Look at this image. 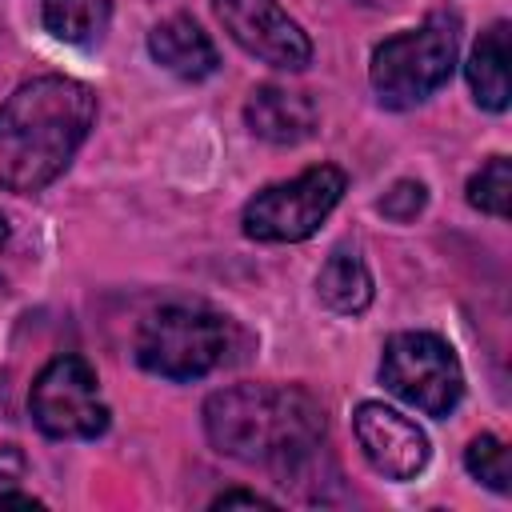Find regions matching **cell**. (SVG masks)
Here are the masks:
<instances>
[{
    "label": "cell",
    "mask_w": 512,
    "mask_h": 512,
    "mask_svg": "<svg viewBox=\"0 0 512 512\" xmlns=\"http://www.w3.org/2000/svg\"><path fill=\"white\" fill-rule=\"evenodd\" d=\"M96 92L72 76L24 80L0 104V188H48L88 140L96 124Z\"/></svg>",
    "instance_id": "6da1fadb"
},
{
    "label": "cell",
    "mask_w": 512,
    "mask_h": 512,
    "mask_svg": "<svg viewBox=\"0 0 512 512\" xmlns=\"http://www.w3.org/2000/svg\"><path fill=\"white\" fill-rule=\"evenodd\" d=\"M204 432L220 456L296 472L324 440V408L300 384H232L204 400Z\"/></svg>",
    "instance_id": "7a4b0ae2"
},
{
    "label": "cell",
    "mask_w": 512,
    "mask_h": 512,
    "mask_svg": "<svg viewBox=\"0 0 512 512\" xmlns=\"http://www.w3.org/2000/svg\"><path fill=\"white\" fill-rule=\"evenodd\" d=\"M460 48V20L452 12H432L424 24L396 32L372 48L368 80L384 108H416L436 88L452 80Z\"/></svg>",
    "instance_id": "3957f363"
},
{
    "label": "cell",
    "mask_w": 512,
    "mask_h": 512,
    "mask_svg": "<svg viewBox=\"0 0 512 512\" xmlns=\"http://www.w3.org/2000/svg\"><path fill=\"white\" fill-rule=\"evenodd\" d=\"M136 364L164 380H200L228 360L232 324L200 304H164L136 328Z\"/></svg>",
    "instance_id": "277c9868"
},
{
    "label": "cell",
    "mask_w": 512,
    "mask_h": 512,
    "mask_svg": "<svg viewBox=\"0 0 512 512\" xmlns=\"http://www.w3.org/2000/svg\"><path fill=\"white\" fill-rule=\"evenodd\" d=\"M344 184L348 180H344V172L336 164H312V168H304L292 180H280V184L260 188L244 204V212H240L244 236L248 240H260V244H296V240H308L328 220V212L340 204Z\"/></svg>",
    "instance_id": "5b68a950"
},
{
    "label": "cell",
    "mask_w": 512,
    "mask_h": 512,
    "mask_svg": "<svg viewBox=\"0 0 512 512\" xmlns=\"http://www.w3.org/2000/svg\"><path fill=\"white\" fill-rule=\"evenodd\" d=\"M380 380L424 416H448L464 396V368L436 332H396L380 356Z\"/></svg>",
    "instance_id": "8992f818"
},
{
    "label": "cell",
    "mask_w": 512,
    "mask_h": 512,
    "mask_svg": "<svg viewBox=\"0 0 512 512\" xmlns=\"http://www.w3.org/2000/svg\"><path fill=\"white\" fill-rule=\"evenodd\" d=\"M28 412L36 428L52 440H96L112 416L100 400V380L84 356L48 360L32 380Z\"/></svg>",
    "instance_id": "52a82bcc"
},
{
    "label": "cell",
    "mask_w": 512,
    "mask_h": 512,
    "mask_svg": "<svg viewBox=\"0 0 512 512\" xmlns=\"http://www.w3.org/2000/svg\"><path fill=\"white\" fill-rule=\"evenodd\" d=\"M212 12L248 56L284 72H300L312 64L308 32L276 0H212Z\"/></svg>",
    "instance_id": "ba28073f"
},
{
    "label": "cell",
    "mask_w": 512,
    "mask_h": 512,
    "mask_svg": "<svg viewBox=\"0 0 512 512\" xmlns=\"http://www.w3.org/2000/svg\"><path fill=\"white\" fill-rule=\"evenodd\" d=\"M352 432L360 440L364 460L384 480H412L428 464V436H424V428L416 420H408L404 412L380 404V400L356 404Z\"/></svg>",
    "instance_id": "9c48e42d"
},
{
    "label": "cell",
    "mask_w": 512,
    "mask_h": 512,
    "mask_svg": "<svg viewBox=\"0 0 512 512\" xmlns=\"http://www.w3.org/2000/svg\"><path fill=\"white\" fill-rule=\"evenodd\" d=\"M244 124L252 136L268 144H300L316 132L320 112L308 92H296L284 84H260L244 104Z\"/></svg>",
    "instance_id": "30bf717a"
},
{
    "label": "cell",
    "mask_w": 512,
    "mask_h": 512,
    "mask_svg": "<svg viewBox=\"0 0 512 512\" xmlns=\"http://www.w3.org/2000/svg\"><path fill=\"white\" fill-rule=\"evenodd\" d=\"M148 52L152 60L180 76V80H208L220 68V56L208 40V32L192 16H168L148 32Z\"/></svg>",
    "instance_id": "8fae6325"
},
{
    "label": "cell",
    "mask_w": 512,
    "mask_h": 512,
    "mask_svg": "<svg viewBox=\"0 0 512 512\" xmlns=\"http://www.w3.org/2000/svg\"><path fill=\"white\" fill-rule=\"evenodd\" d=\"M468 88L472 100L488 112L508 108V24L496 20L468 56Z\"/></svg>",
    "instance_id": "7c38bea8"
},
{
    "label": "cell",
    "mask_w": 512,
    "mask_h": 512,
    "mask_svg": "<svg viewBox=\"0 0 512 512\" xmlns=\"http://www.w3.org/2000/svg\"><path fill=\"white\" fill-rule=\"evenodd\" d=\"M316 292H320V300H324L332 312H340V316H360V312L372 304V272L364 268V260H360L356 252L336 248V252L324 260L320 276H316Z\"/></svg>",
    "instance_id": "4fadbf2b"
},
{
    "label": "cell",
    "mask_w": 512,
    "mask_h": 512,
    "mask_svg": "<svg viewBox=\"0 0 512 512\" xmlns=\"http://www.w3.org/2000/svg\"><path fill=\"white\" fill-rule=\"evenodd\" d=\"M40 20L60 44L92 48L108 32L112 0H40Z\"/></svg>",
    "instance_id": "5bb4252c"
},
{
    "label": "cell",
    "mask_w": 512,
    "mask_h": 512,
    "mask_svg": "<svg viewBox=\"0 0 512 512\" xmlns=\"http://www.w3.org/2000/svg\"><path fill=\"white\" fill-rule=\"evenodd\" d=\"M464 468H468L480 484H488L492 492H508V488H512L508 448H504V440H500V436H492V432L476 436V440L464 448Z\"/></svg>",
    "instance_id": "9a60e30c"
},
{
    "label": "cell",
    "mask_w": 512,
    "mask_h": 512,
    "mask_svg": "<svg viewBox=\"0 0 512 512\" xmlns=\"http://www.w3.org/2000/svg\"><path fill=\"white\" fill-rule=\"evenodd\" d=\"M508 196H512V172L508 156H492L480 172L468 180V204L488 212V216H508Z\"/></svg>",
    "instance_id": "2e32d148"
},
{
    "label": "cell",
    "mask_w": 512,
    "mask_h": 512,
    "mask_svg": "<svg viewBox=\"0 0 512 512\" xmlns=\"http://www.w3.org/2000/svg\"><path fill=\"white\" fill-rule=\"evenodd\" d=\"M424 204H428V188H424L420 180H396V184L380 196L376 208H380L388 220L408 224V220H416V216L424 212Z\"/></svg>",
    "instance_id": "e0dca14e"
},
{
    "label": "cell",
    "mask_w": 512,
    "mask_h": 512,
    "mask_svg": "<svg viewBox=\"0 0 512 512\" xmlns=\"http://www.w3.org/2000/svg\"><path fill=\"white\" fill-rule=\"evenodd\" d=\"M236 504H244V508H276L268 496H260V492H244V488L220 492V496L212 500V508H236Z\"/></svg>",
    "instance_id": "ac0fdd59"
},
{
    "label": "cell",
    "mask_w": 512,
    "mask_h": 512,
    "mask_svg": "<svg viewBox=\"0 0 512 512\" xmlns=\"http://www.w3.org/2000/svg\"><path fill=\"white\" fill-rule=\"evenodd\" d=\"M4 504H16V508H36V500L32 496H20V492H0V508Z\"/></svg>",
    "instance_id": "d6986e66"
},
{
    "label": "cell",
    "mask_w": 512,
    "mask_h": 512,
    "mask_svg": "<svg viewBox=\"0 0 512 512\" xmlns=\"http://www.w3.org/2000/svg\"><path fill=\"white\" fill-rule=\"evenodd\" d=\"M4 244H8V220L0 216V248H4Z\"/></svg>",
    "instance_id": "ffe728a7"
},
{
    "label": "cell",
    "mask_w": 512,
    "mask_h": 512,
    "mask_svg": "<svg viewBox=\"0 0 512 512\" xmlns=\"http://www.w3.org/2000/svg\"><path fill=\"white\" fill-rule=\"evenodd\" d=\"M356 4H368V8H388L392 0H356Z\"/></svg>",
    "instance_id": "44dd1931"
}]
</instances>
